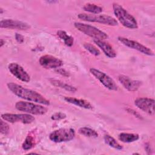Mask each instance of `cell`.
<instances>
[{"mask_svg":"<svg viewBox=\"0 0 155 155\" xmlns=\"http://www.w3.org/2000/svg\"><path fill=\"white\" fill-rule=\"evenodd\" d=\"M8 88L16 96L23 99L41 104L42 105H50V101L45 99L42 95L39 93L26 88L20 85L15 84L13 82H8L7 84Z\"/></svg>","mask_w":155,"mask_h":155,"instance_id":"cell-1","label":"cell"},{"mask_svg":"<svg viewBox=\"0 0 155 155\" xmlns=\"http://www.w3.org/2000/svg\"><path fill=\"white\" fill-rule=\"evenodd\" d=\"M113 9L116 18L123 26L131 29L138 28L137 22L135 18L130 14L122 6L117 3H113Z\"/></svg>","mask_w":155,"mask_h":155,"instance_id":"cell-2","label":"cell"},{"mask_svg":"<svg viewBox=\"0 0 155 155\" xmlns=\"http://www.w3.org/2000/svg\"><path fill=\"white\" fill-rule=\"evenodd\" d=\"M74 26L77 30L85 35L94 38V39L105 40L108 37L106 33L94 26L88 24L76 22H74Z\"/></svg>","mask_w":155,"mask_h":155,"instance_id":"cell-3","label":"cell"},{"mask_svg":"<svg viewBox=\"0 0 155 155\" xmlns=\"http://www.w3.org/2000/svg\"><path fill=\"white\" fill-rule=\"evenodd\" d=\"M15 107L18 110L35 115H42L47 111V108L45 107L30 102L18 101L16 103Z\"/></svg>","mask_w":155,"mask_h":155,"instance_id":"cell-4","label":"cell"},{"mask_svg":"<svg viewBox=\"0 0 155 155\" xmlns=\"http://www.w3.org/2000/svg\"><path fill=\"white\" fill-rule=\"evenodd\" d=\"M78 18L83 21L93 22H99L108 25L115 26L118 24V22L116 21V19H115L110 16H108L106 15L80 13L78 15Z\"/></svg>","mask_w":155,"mask_h":155,"instance_id":"cell-5","label":"cell"},{"mask_svg":"<svg viewBox=\"0 0 155 155\" xmlns=\"http://www.w3.org/2000/svg\"><path fill=\"white\" fill-rule=\"evenodd\" d=\"M75 131L73 128H59L51 132L49 139L56 143L70 141L74 139Z\"/></svg>","mask_w":155,"mask_h":155,"instance_id":"cell-6","label":"cell"},{"mask_svg":"<svg viewBox=\"0 0 155 155\" xmlns=\"http://www.w3.org/2000/svg\"><path fill=\"white\" fill-rule=\"evenodd\" d=\"M90 72L97 79H98L105 88L112 91H116L117 90V86L114 81L104 72L94 68H91L90 69Z\"/></svg>","mask_w":155,"mask_h":155,"instance_id":"cell-7","label":"cell"},{"mask_svg":"<svg viewBox=\"0 0 155 155\" xmlns=\"http://www.w3.org/2000/svg\"><path fill=\"white\" fill-rule=\"evenodd\" d=\"M117 39L120 42H121L124 45L129 48L137 50L138 51L144 54H146L148 56H154V54L153 51L150 48H149L148 47L142 45V44L136 41L130 39L128 38L122 37V36H119L117 38Z\"/></svg>","mask_w":155,"mask_h":155,"instance_id":"cell-8","label":"cell"},{"mask_svg":"<svg viewBox=\"0 0 155 155\" xmlns=\"http://www.w3.org/2000/svg\"><path fill=\"white\" fill-rule=\"evenodd\" d=\"M1 118L10 123L21 122L25 124H31L35 120V117L30 114H13L4 113L1 114Z\"/></svg>","mask_w":155,"mask_h":155,"instance_id":"cell-9","label":"cell"},{"mask_svg":"<svg viewBox=\"0 0 155 155\" xmlns=\"http://www.w3.org/2000/svg\"><path fill=\"white\" fill-rule=\"evenodd\" d=\"M135 105L147 114L154 115V100L148 97H139L134 101Z\"/></svg>","mask_w":155,"mask_h":155,"instance_id":"cell-10","label":"cell"},{"mask_svg":"<svg viewBox=\"0 0 155 155\" xmlns=\"http://www.w3.org/2000/svg\"><path fill=\"white\" fill-rule=\"evenodd\" d=\"M8 69L10 73L18 79L25 82H30V76L19 64L15 62L11 63L8 65Z\"/></svg>","mask_w":155,"mask_h":155,"instance_id":"cell-11","label":"cell"},{"mask_svg":"<svg viewBox=\"0 0 155 155\" xmlns=\"http://www.w3.org/2000/svg\"><path fill=\"white\" fill-rule=\"evenodd\" d=\"M40 65L45 68H58L63 65V62L59 58L51 55L45 54L40 57Z\"/></svg>","mask_w":155,"mask_h":155,"instance_id":"cell-12","label":"cell"},{"mask_svg":"<svg viewBox=\"0 0 155 155\" xmlns=\"http://www.w3.org/2000/svg\"><path fill=\"white\" fill-rule=\"evenodd\" d=\"M0 27L10 29H18V30H27L30 28V26L27 23L13 20L11 19H6L1 20L0 22Z\"/></svg>","mask_w":155,"mask_h":155,"instance_id":"cell-13","label":"cell"},{"mask_svg":"<svg viewBox=\"0 0 155 155\" xmlns=\"http://www.w3.org/2000/svg\"><path fill=\"white\" fill-rule=\"evenodd\" d=\"M118 80L124 86V87L129 91H137L142 84L140 81L131 79L129 77L125 75L119 76Z\"/></svg>","mask_w":155,"mask_h":155,"instance_id":"cell-14","label":"cell"},{"mask_svg":"<svg viewBox=\"0 0 155 155\" xmlns=\"http://www.w3.org/2000/svg\"><path fill=\"white\" fill-rule=\"evenodd\" d=\"M94 42L102 50L104 54L110 58H114L116 56V52L113 47L107 42L104 40L94 39Z\"/></svg>","mask_w":155,"mask_h":155,"instance_id":"cell-15","label":"cell"},{"mask_svg":"<svg viewBox=\"0 0 155 155\" xmlns=\"http://www.w3.org/2000/svg\"><path fill=\"white\" fill-rule=\"evenodd\" d=\"M64 100L70 104H73L74 105L78 106L85 109L91 110L93 108L92 105L88 101L84 99H77L72 97H65Z\"/></svg>","mask_w":155,"mask_h":155,"instance_id":"cell-16","label":"cell"},{"mask_svg":"<svg viewBox=\"0 0 155 155\" xmlns=\"http://www.w3.org/2000/svg\"><path fill=\"white\" fill-rule=\"evenodd\" d=\"M118 138L124 143H131L139 139V136L134 133H121L118 135Z\"/></svg>","mask_w":155,"mask_h":155,"instance_id":"cell-17","label":"cell"},{"mask_svg":"<svg viewBox=\"0 0 155 155\" xmlns=\"http://www.w3.org/2000/svg\"><path fill=\"white\" fill-rule=\"evenodd\" d=\"M50 83L53 85L55 87H59L63 89H65L67 91H68L70 92H75L77 91V88L73 86H71L70 85H68L67 84H65L61 81L56 80V79H50Z\"/></svg>","mask_w":155,"mask_h":155,"instance_id":"cell-18","label":"cell"},{"mask_svg":"<svg viewBox=\"0 0 155 155\" xmlns=\"http://www.w3.org/2000/svg\"><path fill=\"white\" fill-rule=\"evenodd\" d=\"M57 35L61 39L64 41V44L67 46L71 47L73 45L74 38L71 36L68 35L66 31L62 30H59L57 31Z\"/></svg>","mask_w":155,"mask_h":155,"instance_id":"cell-19","label":"cell"},{"mask_svg":"<svg viewBox=\"0 0 155 155\" xmlns=\"http://www.w3.org/2000/svg\"><path fill=\"white\" fill-rule=\"evenodd\" d=\"M104 139L105 142L108 145H109L110 147H111L114 149H116L118 150H121L123 148V147L120 144H119L118 143V142H117L116 140L114 137H113L112 136H111L109 134L104 135Z\"/></svg>","mask_w":155,"mask_h":155,"instance_id":"cell-20","label":"cell"},{"mask_svg":"<svg viewBox=\"0 0 155 155\" xmlns=\"http://www.w3.org/2000/svg\"><path fill=\"white\" fill-rule=\"evenodd\" d=\"M83 9L85 11L91 13L93 15L99 14L103 11V8L101 6L91 3H87L85 4L84 6L83 7Z\"/></svg>","mask_w":155,"mask_h":155,"instance_id":"cell-21","label":"cell"},{"mask_svg":"<svg viewBox=\"0 0 155 155\" xmlns=\"http://www.w3.org/2000/svg\"><path fill=\"white\" fill-rule=\"evenodd\" d=\"M78 132L79 134L86 137H97L98 136V133L94 130L87 127L80 128L78 130Z\"/></svg>","mask_w":155,"mask_h":155,"instance_id":"cell-22","label":"cell"},{"mask_svg":"<svg viewBox=\"0 0 155 155\" xmlns=\"http://www.w3.org/2000/svg\"><path fill=\"white\" fill-rule=\"evenodd\" d=\"M35 145L34 137L31 134H29L26 137L24 142L22 145V147L24 150H28L32 148Z\"/></svg>","mask_w":155,"mask_h":155,"instance_id":"cell-23","label":"cell"},{"mask_svg":"<svg viewBox=\"0 0 155 155\" xmlns=\"http://www.w3.org/2000/svg\"><path fill=\"white\" fill-rule=\"evenodd\" d=\"M84 47L88 50L91 54L94 56H99L101 54V52L98 48H97L94 45L90 43H85L84 44Z\"/></svg>","mask_w":155,"mask_h":155,"instance_id":"cell-24","label":"cell"},{"mask_svg":"<svg viewBox=\"0 0 155 155\" xmlns=\"http://www.w3.org/2000/svg\"><path fill=\"white\" fill-rule=\"evenodd\" d=\"M0 132L2 134H7L9 132V126L3 120H1L0 124Z\"/></svg>","mask_w":155,"mask_h":155,"instance_id":"cell-25","label":"cell"},{"mask_svg":"<svg viewBox=\"0 0 155 155\" xmlns=\"http://www.w3.org/2000/svg\"><path fill=\"white\" fill-rule=\"evenodd\" d=\"M66 117L67 116L65 113L62 112H57L51 115V119L53 120H59L65 119Z\"/></svg>","mask_w":155,"mask_h":155,"instance_id":"cell-26","label":"cell"},{"mask_svg":"<svg viewBox=\"0 0 155 155\" xmlns=\"http://www.w3.org/2000/svg\"><path fill=\"white\" fill-rule=\"evenodd\" d=\"M56 71L58 73H59V74H62V75H63L64 76H70L69 73L67 71H65L64 69H62V68H58L56 70Z\"/></svg>","mask_w":155,"mask_h":155,"instance_id":"cell-27","label":"cell"},{"mask_svg":"<svg viewBox=\"0 0 155 155\" xmlns=\"http://www.w3.org/2000/svg\"><path fill=\"white\" fill-rule=\"evenodd\" d=\"M15 39L16 40V41L19 43H22L24 41V37L23 36H22L20 34L18 33H16L15 35Z\"/></svg>","mask_w":155,"mask_h":155,"instance_id":"cell-28","label":"cell"},{"mask_svg":"<svg viewBox=\"0 0 155 155\" xmlns=\"http://www.w3.org/2000/svg\"><path fill=\"white\" fill-rule=\"evenodd\" d=\"M127 111H128V112H129V113L133 114L134 116H136V117H139V118H141V116L139 115V114L137 113L136 111H135L134 110H132V109L128 108V109H127Z\"/></svg>","mask_w":155,"mask_h":155,"instance_id":"cell-29","label":"cell"},{"mask_svg":"<svg viewBox=\"0 0 155 155\" xmlns=\"http://www.w3.org/2000/svg\"><path fill=\"white\" fill-rule=\"evenodd\" d=\"M5 44V41H4L2 39H1V44H0V47H2L3 45H4V44Z\"/></svg>","mask_w":155,"mask_h":155,"instance_id":"cell-30","label":"cell"},{"mask_svg":"<svg viewBox=\"0 0 155 155\" xmlns=\"http://www.w3.org/2000/svg\"><path fill=\"white\" fill-rule=\"evenodd\" d=\"M2 13H3V9H2V8H0V13H1V14H2Z\"/></svg>","mask_w":155,"mask_h":155,"instance_id":"cell-31","label":"cell"}]
</instances>
